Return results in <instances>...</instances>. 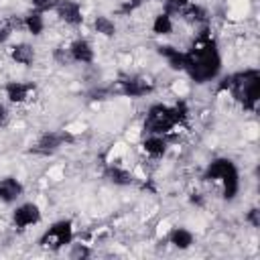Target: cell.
<instances>
[{
    "instance_id": "ac0fdd59",
    "label": "cell",
    "mask_w": 260,
    "mask_h": 260,
    "mask_svg": "<svg viewBox=\"0 0 260 260\" xmlns=\"http://www.w3.org/2000/svg\"><path fill=\"white\" fill-rule=\"evenodd\" d=\"M91 26H93V32L100 35V37H104V39H112V37H116V32H118L116 22H114L110 16H106V14L93 16Z\"/></svg>"
},
{
    "instance_id": "44dd1931",
    "label": "cell",
    "mask_w": 260,
    "mask_h": 260,
    "mask_svg": "<svg viewBox=\"0 0 260 260\" xmlns=\"http://www.w3.org/2000/svg\"><path fill=\"white\" fill-rule=\"evenodd\" d=\"M246 221H248L252 228H258V225H260V211H258V207H252V209L246 213Z\"/></svg>"
},
{
    "instance_id": "5b68a950",
    "label": "cell",
    "mask_w": 260,
    "mask_h": 260,
    "mask_svg": "<svg viewBox=\"0 0 260 260\" xmlns=\"http://www.w3.org/2000/svg\"><path fill=\"white\" fill-rule=\"evenodd\" d=\"M71 140H73V134H71L69 130H61V132L47 130V132H43V134L37 138L32 150H35L37 154H45V156H49V154L57 152L59 148H63V146H65L67 142H71Z\"/></svg>"
},
{
    "instance_id": "3957f363",
    "label": "cell",
    "mask_w": 260,
    "mask_h": 260,
    "mask_svg": "<svg viewBox=\"0 0 260 260\" xmlns=\"http://www.w3.org/2000/svg\"><path fill=\"white\" fill-rule=\"evenodd\" d=\"M179 124L181 122H179V116L175 112V106L152 104L146 110V116H144V122H142V132L144 134L169 136Z\"/></svg>"
},
{
    "instance_id": "277c9868",
    "label": "cell",
    "mask_w": 260,
    "mask_h": 260,
    "mask_svg": "<svg viewBox=\"0 0 260 260\" xmlns=\"http://www.w3.org/2000/svg\"><path fill=\"white\" fill-rule=\"evenodd\" d=\"M73 223L69 219H59L55 223H51V228L41 236L39 244L43 248H49V250H59V248H65L73 242Z\"/></svg>"
},
{
    "instance_id": "7a4b0ae2",
    "label": "cell",
    "mask_w": 260,
    "mask_h": 260,
    "mask_svg": "<svg viewBox=\"0 0 260 260\" xmlns=\"http://www.w3.org/2000/svg\"><path fill=\"white\" fill-rule=\"evenodd\" d=\"M205 181L211 183H219L221 185V193L225 199H234L240 191V173L236 169V165L230 158H215L207 165L205 173H203Z\"/></svg>"
},
{
    "instance_id": "7402d4cb",
    "label": "cell",
    "mask_w": 260,
    "mask_h": 260,
    "mask_svg": "<svg viewBox=\"0 0 260 260\" xmlns=\"http://www.w3.org/2000/svg\"><path fill=\"white\" fill-rule=\"evenodd\" d=\"M165 4H167V12H171V10H179L181 6H185L189 0H162Z\"/></svg>"
},
{
    "instance_id": "30bf717a",
    "label": "cell",
    "mask_w": 260,
    "mask_h": 260,
    "mask_svg": "<svg viewBox=\"0 0 260 260\" xmlns=\"http://www.w3.org/2000/svg\"><path fill=\"white\" fill-rule=\"evenodd\" d=\"M67 51L71 55V61L73 63H81V65H89L95 57V51H93V45L83 39V37H77L73 39L69 45H67Z\"/></svg>"
},
{
    "instance_id": "d6986e66",
    "label": "cell",
    "mask_w": 260,
    "mask_h": 260,
    "mask_svg": "<svg viewBox=\"0 0 260 260\" xmlns=\"http://www.w3.org/2000/svg\"><path fill=\"white\" fill-rule=\"evenodd\" d=\"M69 246H71L69 258H85V256H89L87 244H69Z\"/></svg>"
},
{
    "instance_id": "2e32d148",
    "label": "cell",
    "mask_w": 260,
    "mask_h": 260,
    "mask_svg": "<svg viewBox=\"0 0 260 260\" xmlns=\"http://www.w3.org/2000/svg\"><path fill=\"white\" fill-rule=\"evenodd\" d=\"M150 28H152V32L158 35V37H169V35H173V32H175V20H173V14L167 12V10L154 14V16H152V24H150Z\"/></svg>"
},
{
    "instance_id": "4fadbf2b",
    "label": "cell",
    "mask_w": 260,
    "mask_h": 260,
    "mask_svg": "<svg viewBox=\"0 0 260 260\" xmlns=\"http://www.w3.org/2000/svg\"><path fill=\"white\" fill-rule=\"evenodd\" d=\"M24 193L22 183L16 177H4L0 179V203L4 205H12L16 203Z\"/></svg>"
},
{
    "instance_id": "8992f818",
    "label": "cell",
    "mask_w": 260,
    "mask_h": 260,
    "mask_svg": "<svg viewBox=\"0 0 260 260\" xmlns=\"http://www.w3.org/2000/svg\"><path fill=\"white\" fill-rule=\"evenodd\" d=\"M41 219H43V211L32 201L20 203L12 209V225L18 230H28V228L41 223Z\"/></svg>"
},
{
    "instance_id": "6da1fadb",
    "label": "cell",
    "mask_w": 260,
    "mask_h": 260,
    "mask_svg": "<svg viewBox=\"0 0 260 260\" xmlns=\"http://www.w3.org/2000/svg\"><path fill=\"white\" fill-rule=\"evenodd\" d=\"M189 79L195 83H207L215 79L221 71V57L217 51V45L211 37L205 32L195 37L189 51H185V67Z\"/></svg>"
},
{
    "instance_id": "ffe728a7",
    "label": "cell",
    "mask_w": 260,
    "mask_h": 260,
    "mask_svg": "<svg viewBox=\"0 0 260 260\" xmlns=\"http://www.w3.org/2000/svg\"><path fill=\"white\" fill-rule=\"evenodd\" d=\"M30 6H32V10L47 12V10H53L55 0H30Z\"/></svg>"
},
{
    "instance_id": "52a82bcc",
    "label": "cell",
    "mask_w": 260,
    "mask_h": 260,
    "mask_svg": "<svg viewBox=\"0 0 260 260\" xmlns=\"http://www.w3.org/2000/svg\"><path fill=\"white\" fill-rule=\"evenodd\" d=\"M120 93L126 98H144L154 91V81L144 77V75H126L118 81Z\"/></svg>"
},
{
    "instance_id": "7c38bea8",
    "label": "cell",
    "mask_w": 260,
    "mask_h": 260,
    "mask_svg": "<svg viewBox=\"0 0 260 260\" xmlns=\"http://www.w3.org/2000/svg\"><path fill=\"white\" fill-rule=\"evenodd\" d=\"M104 177H106L110 183H114L116 187H128V185H132L134 179H136L134 173H132L128 167L116 165V162H108V165H106Z\"/></svg>"
},
{
    "instance_id": "e0dca14e",
    "label": "cell",
    "mask_w": 260,
    "mask_h": 260,
    "mask_svg": "<svg viewBox=\"0 0 260 260\" xmlns=\"http://www.w3.org/2000/svg\"><path fill=\"white\" fill-rule=\"evenodd\" d=\"M167 238H169V244L175 246V248H179V250H187L195 242L193 232H189L187 228H171L169 234H167Z\"/></svg>"
},
{
    "instance_id": "5bb4252c",
    "label": "cell",
    "mask_w": 260,
    "mask_h": 260,
    "mask_svg": "<svg viewBox=\"0 0 260 260\" xmlns=\"http://www.w3.org/2000/svg\"><path fill=\"white\" fill-rule=\"evenodd\" d=\"M8 57L14 65H20V67H30L37 59V51L30 43H16L8 49Z\"/></svg>"
},
{
    "instance_id": "8fae6325",
    "label": "cell",
    "mask_w": 260,
    "mask_h": 260,
    "mask_svg": "<svg viewBox=\"0 0 260 260\" xmlns=\"http://www.w3.org/2000/svg\"><path fill=\"white\" fill-rule=\"evenodd\" d=\"M140 146H142V152H144L148 158H156V160H158V158H162V156L167 154V150H169V140H167V136L144 134Z\"/></svg>"
},
{
    "instance_id": "9c48e42d",
    "label": "cell",
    "mask_w": 260,
    "mask_h": 260,
    "mask_svg": "<svg viewBox=\"0 0 260 260\" xmlns=\"http://www.w3.org/2000/svg\"><path fill=\"white\" fill-rule=\"evenodd\" d=\"M53 12L67 26H79L83 22V8L77 0H55Z\"/></svg>"
},
{
    "instance_id": "603a6c76",
    "label": "cell",
    "mask_w": 260,
    "mask_h": 260,
    "mask_svg": "<svg viewBox=\"0 0 260 260\" xmlns=\"http://www.w3.org/2000/svg\"><path fill=\"white\" fill-rule=\"evenodd\" d=\"M6 120H8V110H6L4 104H0V126H4Z\"/></svg>"
},
{
    "instance_id": "9a60e30c",
    "label": "cell",
    "mask_w": 260,
    "mask_h": 260,
    "mask_svg": "<svg viewBox=\"0 0 260 260\" xmlns=\"http://www.w3.org/2000/svg\"><path fill=\"white\" fill-rule=\"evenodd\" d=\"M22 26L28 35L32 37H41L45 26H47V18H45V12H39V10H30L28 14L22 16Z\"/></svg>"
},
{
    "instance_id": "ba28073f",
    "label": "cell",
    "mask_w": 260,
    "mask_h": 260,
    "mask_svg": "<svg viewBox=\"0 0 260 260\" xmlns=\"http://www.w3.org/2000/svg\"><path fill=\"white\" fill-rule=\"evenodd\" d=\"M35 93H37V85L32 81H6L4 83V98L10 102V104H16V106H22V104H28L30 100H35Z\"/></svg>"
}]
</instances>
